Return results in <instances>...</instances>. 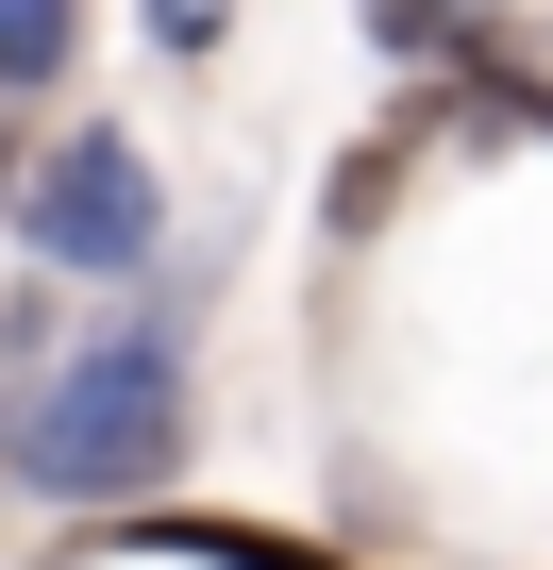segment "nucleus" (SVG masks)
<instances>
[{
    "label": "nucleus",
    "instance_id": "nucleus-1",
    "mask_svg": "<svg viewBox=\"0 0 553 570\" xmlns=\"http://www.w3.org/2000/svg\"><path fill=\"white\" fill-rule=\"evenodd\" d=\"M185 320H101V336H51V370H18L0 403V470L34 503H151L185 470Z\"/></svg>",
    "mask_w": 553,
    "mask_h": 570
},
{
    "label": "nucleus",
    "instance_id": "nucleus-2",
    "mask_svg": "<svg viewBox=\"0 0 553 570\" xmlns=\"http://www.w3.org/2000/svg\"><path fill=\"white\" fill-rule=\"evenodd\" d=\"M18 252H34L51 285H135V268L168 252V185H151V151H135L118 118H68V135L18 168Z\"/></svg>",
    "mask_w": 553,
    "mask_h": 570
},
{
    "label": "nucleus",
    "instance_id": "nucleus-3",
    "mask_svg": "<svg viewBox=\"0 0 553 570\" xmlns=\"http://www.w3.org/2000/svg\"><path fill=\"white\" fill-rule=\"evenodd\" d=\"M85 68V0H0V101H51Z\"/></svg>",
    "mask_w": 553,
    "mask_h": 570
},
{
    "label": "nucleus",
    "instance_id": "nucleus-4",
    "mask_svg": "<svg viewBox=\"0 0 553 570\" xmlns=\"http://www.w3.org/2000/svg\"><path fill=\"white\" fill-rule=\"evenodd\" d=\"M353 18H369L386 68H453L470 35H503V0H353Z\"/></svg>",
    "mask_w": 553,
    "mask_h": 570
},
{
    "label": "nucleus",
    "instance_id": "nucleus-5",
    "mask_svg": "<svg viewBox=\"0 0 553 570\" xmlns=\"http://www.w3.org/2000/svg\"><path fill=\"white\" fill-rule=\"evenodd\" d=\"M151 553H201V570H336V553H303V537H268V520H135Z\"/></svg>",
    "mask_w": 553,
    "mask_h": 570
},
{
    "label": "nucleus",
    "instance_id": "nucleus-6",
    "mask_svg": "<svg viewBox=\"0 0 553 570\" xmlns=\"http://www.w3.org/2000/svg\"><path fill=\"white\" fill-rule=\"evenodd\" d=\"M135 18H151V51H218V35H235V0H135Z\"/></svg>",
    "mask_w": 553,
    "mask_h": 570
}]
</instances>
